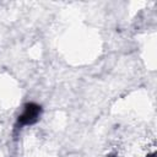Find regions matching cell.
Returning <instances> with one entry per match:
<instances>
[{"label":"cell","mask_w":157,"mask_h":157,"mask_svg":"<svg viewBox=\"0 0 157 157\" xmlns=\"http://www.w3.org/2000/svg\"><path fill=\"white\" fill-rule=\"evenodd\" d=\"M39 113H40V107L34 105V104H28L25 108V110H23V113H22V115L20 117L18 120L22 124H32L37 120Z\"/></svg>","instance_id":"obj_1"}]
</instances>
